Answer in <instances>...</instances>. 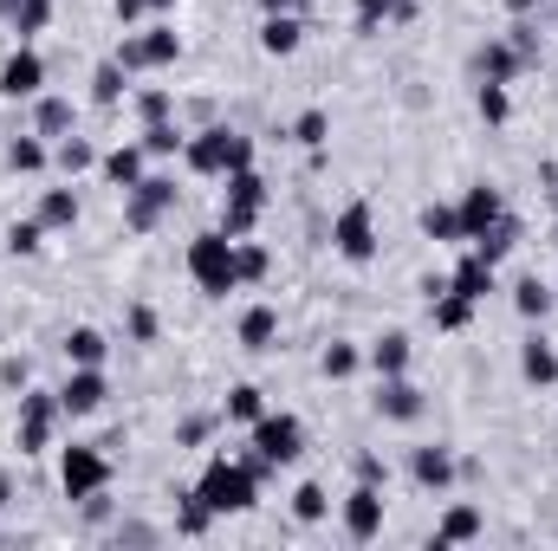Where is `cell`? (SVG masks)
<instances>
[{
  "mask_svg": "<svg viewBox=\"0 0 558 551\" xmlns=\"http://www.w3.org/2000/svg\"><path fill=\"white\" fill-rule=\"evenodd\" d=\"M474 111H481V124H494V131H500V124L513 118V91H507V85H487V78H481V85H474Z\"/></svg>",
  "mask_w": 558,
  "mask_h": 551,
  "instance_id": "obj_39",
  "label": "cell"
},
{
  "mask_svg": "<svg viewBox=\"0 0 558 551\" xmlns=\"http://www.w3.org/2000/svg\"><path fill=\"white\" fill-rule=\"evenodd\" d=\"M78 506H85V519H92V526H105V519H111V500H105V493H92V500H78Z\"/></svg>",
  "mask_w": 558,
  "mask_h": 551,
  "instance_id": "obj_52",
  "label": "cell"
},
{
  "mask_svg": "<svg viewBox=\"0 0 558 551\" xmlns=\"http://www.w3.org/2000/svg\"><path fill=\"white\" fill-rule=\"evenodd\" d=\"M0 383H7V390H26V383H33L26 357H7V364H0Z\"/></svg>",
  "mask_w": 558,
  "mask_h": 551,
  "instance_id": "obj_49",
  "label": "cell"
},
{
  "mask_svg": "<svg viewBox=\"0 0 558 551\" xmlns=\"http://www.w3.org/2000/svg\"><path fill=\"white\" fill-rule=\"evenodd\" d=\"M371 409L384 415V421H422V390L410 377H377V396H371Z\"/></svg>",
  "mask_w": 558,
  "mask_h": 551,
  "instance_id": "obj_16",
  "label": "cell"
},
{
  "mask_svg": "<svg viewBox=\"0 0 558 551\" xmlns=\"http://www.w3.org/2000/svg\"><path fill=\"white\" fill-rule=\"evenodd\" d=\"M234 260H241V285H260V279L274 273V260H267V247L247 234V241H234Z\"/></svg>",
  "mask_w": 558,
  "mask_h": 551,
  "instance_id": "obj_44",
  "label": "cell"
},
{
  "mask_svg": "<svg viewBox=\"0 0 558 551\" xmlns=\"http://www.w3.org/2000/svg\"><path fill=\"white\" fill-rule=\"evenodd\" d=\"M52 169H59L65 182H78L85 169H98V149H92L85 137H59L52 143Z\"/></svg>",
  "mask_w": 558,
  "mask_h": 551,
  "instance_id": "obj_34",
  "label": "cell"
},
{
  "mask_svg": "<svg viewBox=\"0 0 558 551\" xmlns=\"http://www.w3.org/2000/svg\"><path fill=\"white\" fill-rule=\"evenodd\" d=\"M422 234L441 241V247H468V241H461V215H454V201H428V208H422Z\"/></svg>",
  "mask_w": 558,
  "mask_h": 551,
  "instance_id": "obj_36",
  "label": "cell"
},
{
  "mask_svg": "<svg viewBox=\"0 0 558 551\" xmlns=\"http://www.w3.org/2000/svg\"><path fill=\"white\" fill-rule=\"evenodd\" d=\"M59 421H65V403H59V390H20V421H13V448L20 454H46L52 441H59Z\"/></svg>",
  "mask_w": 558,
  "mask_h": 551,
  "instance_id": "obj_6",
  "label": "cell"
},
{
  "mask_svg": "<svg viewBox=\"0 0 558 551\" xmlns=\"http://www.w3.org/2000/svg\"><path fill=\"white\" fill-rule=\"evenodd\" d=\"M305 46V20L299 13H260V52L267 59H292Z\"/></svg>",
  "mask_w": 558,
  "mask_h": 551,
  "instance_id": "obj_21",
  "label": "cell"
},
{
  "mask_svg": "<svg viewBox=\"0 0 558 551\" xmlns=\"http://www.w3.org/2000/svg\"><path fill=\"white\" fill-rule=\"evenodd\" d=\"M39 91H46V59H39L33 46H13L7 65H0V98H13V105L26 98V105H33Z\"/></svg>",
  "mask_w": 558,
  "mask_h": 551,
  "instance_id": "obj_13",
  "label": "cell"
},
{
  "mask_svg": "<svg viewBox=\"0 0 558 551\" xmlns=\"http://www.w3.org/2000/svg\"><path fill=\"white\" fill-rule=\"evenodd\" d=\"M59 403L65 415H98L111 403V377H105V364H72V377L59 383Z\"/></svg>",
  "mask_w": 558,
  "mask_h": 551,
  "instance_id": "obj_11",
  "label": "cell"
},
{
  "mask_svg": "<svg viewBox=\"0 0 558 551\" xmlns=\"http://www.w3.org/2000/svg\"><path fill=\"white\" fill-rule=\"evenodd\" d=\"M357 480H371V487H384V480H390V467H384V454H357Z\"/></svg>",
  "mask_w": 558,
  "mask_h": 551,
  "instance_id": "obj_48",
  "label": "cell"
},
{
  "mask_svg": "<svg viewBox=\"0 0 558 551\" xmlns=\"http://www.w3.org/2000/svg\"><path fill=\"white\" fill-rule=\"evenodd\" d=\"M403 20H416V0H357V33L364 39H377L384 26H403Z\"/></svg>",
  "mask_w": 558,
  "mask_h": 551,
  "instance_id": "obj_26",
  "label": "cell"
},
{
  "mask_svg": "<svg viewBox=\"0 0 558 551\" xmlns=\"http://www.w3.org/2000/svg\"><path fill=\"white\" fill-rule=\"evenodd\" d=\"M520 241H526V228H520V215H513V208H507V215H500V221H494V228H487V234H474V241H468V247H474V254H481V260H494V267H500V260H507V254H513V247H520Z\"/></svg>",
  "mask_w": 558,
  "mask_h": 551,
  "instance_id": "obj_23",
  "label": "cell"
},
{
  "mask_svg": "<svg viewBox=\"0 0 558 551\" xmlns=\"http://www.w3.org/2000/svg\"><path fill=\"white\" fill-rule=\"evenodd\" d=\"M131 338L137 344H156V311L149 305H131Z\"/></svg>",
  "mask_w": 558,
  "mask_h": 551,
  "instance_id": "obj_47",
  "label": "cell"
},
{
  "mask_svg": "<svg viewBox=\"0 0 558 551\" xmlns=\"http://www.w3.org/2000/svg\"><path fill=\"white\" fill-rule=\"evenodd\" d=\"M526 65H533V59H526L513 39H487V46L474 52V78H487V85H513Z\"/></svg>",
  "mask_w": 558,
  "mask_h": 551,
  "instance_id": "obj_17",
  "label": "cell"
},
{
  "mask_svg": "<svg viewBox=\"0 0 558 551\" xmlns=\"http://www.w3.org/2000/svg\"><path fill=\"white\" fill-rule=\"evenodd\" d=\"M182 162L195 169V175H215V182H228L234 169H254V137L247 131H234V124H202L189 149H182Z\"/></svg>",
  "mask_w": 558,
  "mask_h": 551,
  "instance_id": "obj_2",
  "label": "cell"
},
{
  "mask_svg": "<svg viewBox=\"0 0 558 551\" xmlns=\"http://www.w3.org/2000/svg\"><path fill=\"white\" fill-rule=\"evenodd\" d=\"M175 7H182V0H149V13H175Z\"/></svg>",
  "mask_w": 558,
  "mask_h": 551,
  "instance_id": "obj_56",
  "label": "cell"
},
{
  "mask_svg": "<svg viewBox=\"0 0 558 551\" xmlns=\"http://www.w3.org/2000/svg\"><path fill=\"white\" fill-rule=\"evenodd\" d=\"M7 506H13V480L0 474V513H7Z\"/></svg>",
  "mask_w": 558,
  "mask_h": 551,
  "instance_id": "obj_55",
  "label": "cell"
},
{
  "mask_svg": "<svg viewBox=\"0 0 558 551\" xmlns=\"http://www.w3.org/2000/svg\"><path fill=\"white\" fill-rule=\"evenodd\" d=\"M143 149H149V162H169V156H182L189 149V131L175 124V118H162V124H143Z\"/></svg>",
  "mask_w": 558,
  "mask_h": 551,
  "instance_id": "obj_33",
  "label": "cell"
},
{
  "mask_svg": "<svg viewBox=\"0 0 558 551\" xmlns=\"http://www.w3.org/2000/svg\"><path fill=\"white\" fill-rule=\"evenodd\" d=\"M46 162H52V143L39 137V131H26V137L7 143V169H13V175H39Z\"/></svg>",
  "mask_w": 558,
  "mask_h": 551,
  "instance_id": "obj_31",
  "label": "cell"
},
{
  "mask_svg": "<svg viewBox=\"0 0 558 551\" xmlns=\"http://www.w3.org/2000/svg\"><path fill=\"white\" fill-rule=\"evenodd\" d=\"M410 480H416L422 493H448L454 480H461V461H454V448H410Z\"/></svg>",
  "mask_w": 558,
  "mask_h": 551,
  "instance_id": "obj_15",
  "label": "cell"
},
{
  "mask_svg": "<svg viewBox=\"0 0 558 551\" xmlns=\"http://www.w3.org/2000/svg\"><path fill=\"white\" fill-rule=\"evenodd\" d=\"M539 7H546V0H507V13H513V20H526V13H539Z\"/></svg>",
  "mask_w": 558,
  "mask_h": 551,
  "instance_id": "obj_53",
  "label": "cell"
},
{
  "mask_svg": "<svg viewBox=\"0 0 558 551\" xmlns=\"http://www.w3.org/2000/svg\"><path fill=\"white\" fill-rule=\"evenodd\" d=\"M131 105H137V118H143V124H162V118H175V98H169L162 85H143L137 98H131Z\"/></svg>",
  "mask_w": 558,
  "mask_h": 551,
  "instance_id": "obj_45",
  "label": "cell"
},
{
  "mask_svg": "<svg viewBox=\"0 0 558 551\" xmlns=\"http://www.w3.org/2000/svg\"><path fill=\"white\" fill-rule=\"evenodd\" d=\"M539 182H546V195H558V162H546V169H539Z\"/></svg>",
  "mask_w": 558,
  "mask_h": 551,
  "instance_id": "obj_54",
  "label": "cell"
},
{
  "mask_svg": "<svg viewBox=\"0 0 558 551\" xmlns=\"http://www.w3.org/2000/svg\"><path fill=\"white\" fill-rule=\"evenodd\" d=\"M7 26L20 33V46H33V39H39V33L52 26V0H20V7L7 13Z\"/></svg>",
  "mask_w": 558,
  "mask_h": 551,
  "instance_id": "obj_37",
  "label": "cell"
},
{
  "mask_svg": "<svg viewBox=\"0 0 558 551\" xmlns=\"http://www.w3.org/2000/svg\"><path fill=\"white\" fill-rule=\"evenodd\" d=\"M553 292H558V279H553Z\"/></svg>",
  "mask_w": 558,
  "mask_h": 551,
  "instance_id": "obj_58",
  "label": "cell"
},
{
  "mask_svg": "<svg viewBox=\"0 0 558 551\" xmlns=\"http://www.w3.org/2000/svg\"><path fill=\"white\" fill-rule=\"evenodd\" d=\"M124 91H131V72L118 65V59H98V72H92V105H124Z\"/></svg>",
  "mask_w": 558,
  "mask_h": 551,
  "instance_id": "obj_35",
  "label": "cell"
},
{
  "mask_svg": "<svg viewBox=\"0 0 558 551\" xmlns=\"http://www.w3.org/2000/svg\"><path fill=\"white\" fill-rule=\"evenodd\" d=\"M344 532L357 539V546H371L377 532H384V487H371V480H357L351 493H344Z\"/></svg>",
  "mask_w": 558,
  "mask_h": 551,
  "instance_id": "obj_12",
  "label": "cell"
},
{
  "mask_svg": "<svg viewBox=\"0 0 558 551\" xmlns=\"http://www.w3.org/2000/svg\"><path fill=\"white\" fill-rule=\"evenodd\" d=\"M33 131H39L46 143L72 137V98H59V91H39V98H33Z\"/></svg>",
  "mask_w": 558,
  "mask_h": 551,
  "instance_id": "obj_27",
  "label": "cell"
},
{
  "mask_svg": "<svg viewBox=\"0 0 558 551\" xmlns=\"http://www.w3.org/2000/svg\"><path fill=\"white\" fill-rule=\"evenodd\" d=\"M221 415H228V421H241V428H254V421L267 415L260 383H234V390H228V403H221Z\"/></svg>",
  "mask_w": 558,
  "mask_h": 551,
  "instance_id": "obj_38",
  "label": "cell"
},
{
  "mask_svg": "<svg viewBox=\"0 0 558 551\" xmlns=\"http://www.w3.org/2000/svg\"><path fill=\"white\" fill-rule=\"evenodd\" d=\"M520 377H526L533 390H553V383H558V351L539 338V331L520 344Z\"/></svg>",
  "mask_w": 558,
  "mask_h": 551,
  "instance_id": "obj_25",
  "label": "cell"
},
{
  "mask_svg": "<svg viewBox=\"0 0 558 551\" xmlns=\"http://www.w3.org/2000/svg\"><path fill=\"white\" fill-rule=\"evenodd\" d=\"M448 285H454V292H468L474 305H487V292H500V267H494V260H481V254L468 247V254L454 260V273H448Z\"/></svg>",
  "mask_w": 558,
  "mask_h": 551,
  "instance_id": "obj_18",
  "label": "cell"
},
{
  "mask_svg": "<svg viewBox=\"0 0 558 551\" xmlns=\"http://www.w3.org/2000/svg\"><path fill=\"white\" fill-rule=\"evenodd\" d=\"M481 532H487V513L468 506V500H454V506L441 513V526H435V546H468V539H481Z\"/></svg>",
  "mask_w": 558,
  "mask_h": 551,
  "instance_id": "obj_24",
  "label": "cell"
},
{
  "mask_svg": "<svg viewBox=\"0 0 558 551\" xmlns=\"http://www.w3.org/2000/svg\"><path fill=\"white\" fill-rule=\"evenodd\" d=\"M13 7H20V0H0V20H7V13H13Z\"/></svg>",
  "mask_w": 558,
  "mask_h": 551,
  "instance_id": "obj_57",
  "label": "cell"
},
{
  "mask_svg": "<svg viewBox=\"0 0 558 551\" xmlns=\"http://www.w3.org/2000/svg\"><path fill=\"white\" fill-rule=\"evenodd\" d=\"M553 241H558V228H553Z\"/></svg>",
  "mask_w": 558,
  "mask_h": 551,
  "instance_id": "obj_59",
  "label": "cell"
},
{
  "mask_svg": "<svg viewBox=\"0 0 558 551\" xmlns=\"http://www.w3.org/2000/svg\"><path fill=\"white\" fill-rule=\"evenodd\" d=\"M325 513H331V493H325L318 480H305V487L292 493V519H299V526H318Z\"/></svg>",
  "mask_w": 558,
  "mask_h": 551,
  "instance_id": "obj_42",
  "label": "cell"
},
{
  "mask_svg": "<svg viewBox=\"0 0 558 551\" xmlns=\"http://www.w3.org/2000/svg\"><path fill=\"white\" fill-rule=\"evenodd\" d=\"M189 279H195L202 298H228V292H241V260H234V241H228L221 228H208V234L189 241Z\"/></svg>",
  "mask_w": 558,
  "mask_h": 551,
  "instance_id": "obj_3",
  "label": "cell"
},
{
  "mask_svg": "<svg viewBox=\"0 0 558 551\" xmlns=\"http://www.w3.org/2000/svg\"><path fill=\"white\" fill-rule=\"evenodd\" d=\"M131 78L137 72H169L175 59H182V33L169 26V20H156V26H124V39H118V52H111Z\"/></svg>",
  "mask_w": 558,
  "mask_h": 551,
  "instance_id": "obj_4",
  "label": "cell"
},
{
  "mask_svg": "<svg viewBox=\"0 0 558 551\" xmlns=\"http://www.w3.org/2000/svg\"><path fill=\"white\" fill-rule=\"evenodd\" d=\"M111 13H118L124 26H137V20H149V0H111Z\"/></svg>",
  "mask_w": 558,
  "mask_h": 551,
  "instance_id": "obj_50",
  "label": "cell"
},
{
  "mask_svg": "<svg viewBox=\"0 0 558 551\" xmlns=\"http://www.w3.org/2000/svg\"><path fill=\"white\" fill-rule=\"evenodd\" d=\"M279 344V311L274 305H247L241 311V351H274Z\"/></svg>",
  "mask_w": 558,
  "mask_h": 551,
  "instance_id": "obj_29",
  "label": "cell"
},
{
  "mask_svg": "<svg viewBox=\"0 0 558 551\" xmlns=\"http://www.w3.org/2000/svg\"><path fill=\"white\" fill-rule=\"evenodd\" d=\"M474 311H481V305H474L468 292H454V285L428 298V318H435V331H468V325H474Z\"/></svg>",
  "mask_w": 558,
  "mask_h": 551,
  "instance_id": "obj_28",
  "label": "cell"
},
{
  "mask_svg": "<svg viewBox=\"0 0 558 551\" xmlns=\"http://www.w3.org/2000/svg\"><path fill=\"white\" fill-rule=\"evenodd\" d=\"M318 370H325L331 383H344V377H357V370H364V344H344V338H338V344H325V357H318Z\"/></svg>",
  "mask_w": 558,
  "mask_h": 551,
  "instance_id": "obj_40",
  "label": "cell"
},
{
  "mask_svg": "<svg viewBox=\"0 0 558 551\" xmlns=\"http://www.w3.org/2000/svg\"><path fill=\"white\" fill-rule=\"evenodd\" d=\"M410 357H416L410 331H384V338H371V351H364V364H371L377 377H410Z\"/></svg>",
  "mask_w": 558,
  "mask_h": 551,
  "instance_id": "obj_19",
  "label": "cell"
},
{
  "mask_svg": "<svg viewBox=\"0 0 558 551\" xmlns=\"http://www.w3.org/2000/svg\"><path fill=\"white\" fill-rule=\"evenodd\" d=\"M98 169H105L111 188H137L143 175H149V149H143V143H118V149L98 156Z\"/></svg>",
  "mask_w": 558,
  "mask_h": 551,
  "instance_id": "obj_20",
  "label": "cell"
},
{
  "mask_svg": "<svg viewBox=\"0 0 558 551\" xmlns=\"http://www.w3.org/2000/svg\"><path fill=\"white\" fill-rule=\"evenodd\" d=\"M553 305H558V292L546 285V279H520V285H513V311H520L526 325H546Z\"/></svg>",
  "mask_w": 558,
  "mask_h": 551,
  "instance_id": "obj_30",
  "label": "cell"
},
{
  "mask_svg": "<svg viewBox=\"0 0 558 551\" xmlns=\"http://www.w3.org/2000/svg\"><path fill=\"white\" fill-rule=\"evenodd\" d=\"M39 247H46V228H39V221H13V228H7V254H20V260H33Z\"/></svg>",
  "mask_w": 558,
  "mask_h": 551,
  "instance_id": "obj_46",
  "label": "cell"
},
{
  "mask_svg": "<svg viewBox=\"0 0 558 551\" xmlns=\"http://www.w3.org/2000/svg\"><path fill=\"white\" fill-rule=\"evenodd\" d=\"M247 448H254V454H267L274 467H292V461L305 454V421H299V415H286V409H267L254 428H247Z\"/></svg>",
  "mask_w": 558,
  "mask_h": 551,
  "instance_id": "obj_10",
  "label": "cell"
},
{
  "mask_svg": "<svg viewBox=\"0 0 558 551\" xmlns=\"http://www.w3.org/2000/svg\"><path fill=\"white\" fill-rule=\"evenodd\" d=\"M111 487V454H105V441H72V448H59V493L78 506V500H92V493H105Z\"/></svg>",
  "mask_w": 558,
  "mask_h": 551,
  "instance_id": "obj_5",
  "label": "cell"
},
{
  "mask_svg": "<svg viewBox=\"0 0 558 551\" xmlns=\"http://www.w3.org/2000/svg\"><path fill=\"white\" fill-rule=\"evenodd\" d=\"M267 215V175L260 169H234L228 175V195H221V234L228 241H247Z\"/></svg>",
  "mask_w": 558,
  "mask_h": 551,
  "instance_id": "obj_7",
  "label": "cell"
},
{
  "mask_svg": "<svg viewBox=\"0 0 558 551\" xmlns=\"http://www.w3.org/2000/svg\"><path fill=\"white\" fill-rule=\"evenodd\" d=\"M286 137L299 143V149H325V143H331V118H325V111H299Z\"/></svg>",
  "mask_w": 558,
  "mask_h": 551,
  "instance_id": "obj_43",
  "label": "cell"
},
{
  "mask_svg": "<svg viewBox=\"0 0 558 551\" xmlns=\"http://www.w3.org/2000/svg\"><path fill=\"white\" fill-rule=\"evenodd\" d=\"M78 215H85V208H78V188L65 182V188H46V195H39V215H33V221H39L46 234H72Z\"/></svg>",
  "mask_w": 558,
  "mask_h": 551,
  "instance_id": "obj_22",
  "label": "cell"
},
{
  "mask_svg": "<svg viewBox=\"0 0 558 551\" xmlns=\"http://www.w3.org/2000/svg\"><path fill=\"white\" fill-rule=\"evenodd\" d=\"M208 526H215V506L189 487V493H182V506H175V532H182V539H202Z\"/></svg>",
  "mask_w": 558,
  "mask_h": 551,
  "instance_id": "obj_41",
  "label": "cell"
},
{
  "mask_svg": "<svg viewBox=\"0 0 558 551\" xmlns=\"http://www.w3.org/2000/svg\"><path fill=\"white\" fill-rule=\"evenodd\" d=\"M195 493L215 506V519H241V513H254V500H260V474H254L241 454H215V461L202 467Z\"/></svg>",
  "mask_w": 558,
  "mask_h": 551,
  "instance_id": "obj_1",
  "label": "cell"
},
{
  "mask_svg": "<svg viewBox=\"0 0 558 551\" xmlns=\"http://www.w3.org/2000/svg\"><path fill=\"white\" fill-rule=\"evenodd\" d=\"M454 215H461V241H474V234H487V228L507 215V195H500L494 182H474V188L454 201Z\"/></svg>",
  "mask_w": 558,
  "mask_h": 551,
  "instance_id": "obj_14",
  "label": "cell"
},
{
  "mask_svg": "<svg viewBox=\"0 0 558 551\" xmlns=\"http://www.w3.org/2000/svg\"><path fill=\"white\" fill-rule=\"evenodd\" d=\"M331 247H338L344 267H371V260H377V215H371V201H344V208H338Z\"/></svg>",
  "mask_w": 558,
  "mask_h": 551,
  "instance_id": "obj_9",
  "label": "cell"
},
{
  "mask_svg": "<svg viewBox=\"0 0 558 551\" xmlns=\"http://www.w3.org/2000/svg\"><path fill=\"white\" fill-rule=\"evenodd\" d=\"M111 357V338L98 325H72L65 331V364H105Z\"/></svg>",
  "mask_w": 558,
  "mask_h": 551,
  "instance_id": "obj_32",
  "label": "cell"
},
{
  "mask_svg": "<svg viewBox=\"0 0 558 551\" xmlns=\"http://www.w3.org/2000/svg\"><path fill=\"white\" fill-rule=\"evenodd\" d=\"M208 428H215V421H208V415H195V421H182V434H175V441H182V448H195V441H208Z\"/></svg>",
  "mask_w": 558,
  "mask_h": 551,
  "instance_id": "obj_51",
  "label": "cell"
},
{
  "mask_svg": "<svg viewBox=\"0 0 558 551\" xmlns=\"http://www.w3.org/2000/svg\"><path fill=\"white\" fill-rule=\"evenodd\" d=\"M175 201H182V188H175V175H162V169H149L137 188H124V228L131 234H156L169 215H175Z\"/></svg>",
  "mask_w": 558,
  "mask_h": 551,
  "instance_id": "obj_8",
  "label": "cell"
}]
</instances>
